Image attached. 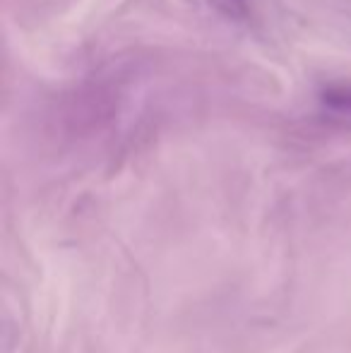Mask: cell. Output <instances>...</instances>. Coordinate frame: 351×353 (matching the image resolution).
<instances>
[{
    "label": "cell",
    "mask_w": 351,
    "mask_h": 353,
    "mask_svg": "<svg viewBox=\"0 0 351 353\" xmlns=\"http://www.w3.org/2000/svg\"><path fill=\"white\" fill-rule=\"evenodd\" d=\"M325 101H330L332 106L339 108H351V89L347 87L330 89V92H325Z\"/></svg>",
    "instance_id": "obj_1"
}]
</instances>
